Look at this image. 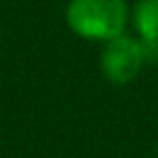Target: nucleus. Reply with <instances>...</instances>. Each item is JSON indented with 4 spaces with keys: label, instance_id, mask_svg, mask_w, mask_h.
I'll return each instance as SVG.
<instances>
[{
    "label": "nucleus",
    "instance_id": "nucleus-1",
    "mask_svg": "<svg viewBox=\"0 0 158 158\" xmlns=\"http://www.w3.org/2000/svg\"><path fill=\"white\" fill-rule=\"evenodd\" d=\"M65 22L80 39L104 44L126 33L130 7L126 0H69Z\"/></svg>",
    "mask_w": 158,
    "mask_h": 158
},
{
    "label": "nucleus",
    "instance_id": "nucleus-3",
    "mask_svg": "<svg viewBox=\"0 0 158 158\" xmlns=\"http://www.w3.org/2000/svg\"><path fill=\"white\" fill-rule=\"evenodd\" d=\"M130 22L141 41H158V0H136Z\"/></svg>",
    "mask_w": 158,
    "mask_h": 158
},
{
    "label": "nucleus",
    "instance_id": "nucleus-2",
    "mask_svg": "<svg viewBox=\"0 0 158 158\" xmlns=\"http://www.w3.org/2000/svg\"><path fill=\"white\" fill-rule=\"evenodd\" d=\"M145 63H147V56H145L143 41L126 33L104 41L100 52V72L113 85L132 82L141 74Z\"/></svg>",
    "mask_w": 158,
    "mask_h": 158
}]
</instances>
